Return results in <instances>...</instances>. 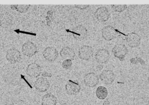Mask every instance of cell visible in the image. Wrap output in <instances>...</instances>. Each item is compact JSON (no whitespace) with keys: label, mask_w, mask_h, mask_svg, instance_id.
Instances as JSON below:
<instances>
[{"label":"cell","mask_w":149,"mask_h":105,"mask_svg":"<svg viewBox=\"0 0 149 105\" xmlns=\"http://www.w3.org/2000/svg\"><path fill=\"white\" fill-rule=\"evenodd\" d=\"M15 105H24L23 104H17Z\"/></svg>","instance_id":"cell-24"},{"label":"cell","mask_w":149,"mask_h":105,"mask_svg":"<svg viewBox=\"0 0 149 105\" xmlns=\"http://www.w3.org/2000/svg\"><path fill=\"white\" fill-rule=\"evenodd\" d=\"M110 55L109 52L107 50L101 49L99 50L96 52L95 56V60L98 64H107L109 59Z\"/></svg>","instance_id":"cell-4"},{"label":"cell","mask_w":149,"mask_h":105,"mask_svg":"<svg viewBox=\"0 0 149 105\" xmlns=\"http://www.w3.org/2000/svg\"><path fill=\"white\" fill-rule=\"evenodd\" d=\"M62 67L64 69H70L72 66V61L70 59H65L64 61H63L62 63Z\"/></svg>","instance_id":"cell-21"},{"label":"cell","mask_w":149,"mask_h":105,"mask_svg":"<svg viewBox=\"0 0 149 105\" xmlns=\"http://www.w3.org/2000/svg\"><path fill=\"white\" fill-rule=\"evenodd\" d=\"M36 45L31 41H28L24 44L22 47V51L25 56L31 57L37 52Z\"/></svg>","instance_id":"cell-6"},{"label":"cell","mask_w":149,"mask_h":105,"mask_svg":"<svg viewBox=\"0 0 149 105\" xmlns=\"http://www.w3.org/2000/svg\"><path fill=\"white\" fill-rule=\"evenodd\" d=\"M111 8L115 12L121 13L127 9V6L126 5H112Z\"/></svg>","instance_id":"cell-19"},{"label":"cell","mask_w":149,"mask_h":105,"mask_svg":"<svg viewBox=\"0 0 149 105\" xmlns=\"http://www.w3.org/2000/svg\"><path fill=\"white\" fill-rule=\"evenodd\" d=\"M74 7L77 9L81 10H85L89 7V5H75Z\"/></svg>","instance_id":"cell-22"},{"label":"cell","mask_w":149,"mask_h":105,"mask_svg":"<svg viewBox=\"0 0 149 105\" xmlns=\"http://www.w3.org/2000/svg\"><path fill=\"white\" fill-rule=\"evenodd\" d=\"M43 56L47 61L53 62L57 59L58 53L56 49L54 47H48L44 50Z\"/></svg>","instance_id":"cell-11"},{"label":"cell","mask_w":149,"mask_h":105,"mask_svg":"<svg viewBox=\"0 0 149 105\" xmlns=\"http://www.w3.org/2000/svg\"><path fill=\"white\" fill-rule=\"evenodd\" d=\"M88 31L82 25H79L75 27L72 31L73 37L76 40L81 41L86 39L87 36Z\"/></svg>","instance_id":"cell-14"},{"label":"cell","mask_w":149,"mask_h":105,"mask_svg":"<svg viewBox=\"0 0 149 105\" xmlns=\"http://www.w3.org/2000/svg\"><path fill=\"white\" fill-rule=\"evenodd\" d=\"M126 39L127 44L130 48H137L141 44V37L137 33L132 32L128 34Z\"/></svg>","instance_id":"cell-5"},{"label":"cell","mask_w":149,"mask_h":105,"mask_svg":"<svg viewBox=\"0 0 149 105\" xmlns=\"http://www.w3.org/2000/svg\"><path fill=\"white\" fill-rule=\"evenodd\" d=\"M102 35L104 40L110 41L113 40L117 37V32L113 27L109 25L102 29Z\"/></svg>","instance_id":"cell-7"},{"label":"cell","mask_w":149,"mask_h":105,"mask_svg":"<svg viewBox=\"0 0 149 105\" xmlns=\"http://www.w3.org/2000/svg\"><path fill=\"white\" fill-rule=\"evenodd\" d=\"M60 55L63 59L73 60L75 56V51L73 49L68 46L64 47L60 52Z\"/></svg>","instance_id":"cell-16"},{"label":"cell","mask_w":149,"mask_h":105,"mask_svg":"<svg viewBox=\"0 0 149 105\" xmlns=\"http://www.w3.org/2000/svg\"><path fill=\"white\" fill-rule=\"evenodd\" d=\"M42 76L43 77H52V74L51 73H49L47 72H43L42 73Z\"/></svg>","instance_id":"cell-23"},{"label":"cell","mask_w":149,"mask_h":105,"mask_svg":"<svg viewBox=\"0 0 149 105\" xmlns=\"http://www.w3.org/2000/svg\"><path fill=\"white\" fill-rule=\"evenodd\" d=\"M42 68L36 63H31L27 66L26 73L31 77L37 78L42 73Z\"/></svg>","instance_id":"cell-10"},{"label":"cell","mask_w":149,"mask_h":105,"mask_svg":"<svg viewBox=\"0 0 149 105\" xmlns=\"http://www.w3.org/2000/svg\"><path fill=\"white\" fill-rule=\"evenodd\" d=\"M65 90L68 95H75L79 93L81 86L79 84L70 80L65 85Z\"/></svg>","instance_id":"cell-15"},{"label":"cell","mask_w":149,"mask_h":105,"mask_svg":"<svg viewBox=\"0 0 149 105\" xmlns=\"http://www.w3.org/2000/svg\"><path fill=\"white\" fill-rule=\"evenodd\" d=\"M95 17L100 22L107 21L110 17V13L107 8L101 7L98 8L94 13Z\"/></svg>","instance_id":"cell-3"},{"label":"cell","mask_w":149,"mask_h":105,"mask_svg":"<svg viewBox=\"0 0 149 105\" xmlns=\"http://www.w3.org/2000/svg\"><path fill=\"white\" fill-rule=\"evenodd\" d=\"M78 54L80 59L88 61L93 57V50L91 46L83 45L79 49Z\"/></svg>","instance_id":"cell-2"},{"label":"cell","mask_w":149,"mask_h":105,"mask_svg":"<svg viewBox=\"0 0 149 105\" xmlns=\"http://www.w3.org/2000/svg\"><path fill=\"white\" fill-rule=\"evenodd\" d=\"M84 84L87 87L93 88L99 83V77L94 73H89L84 77Z\"/></svg>","instance_id":"cell-8"},{"label":"cell","mask_w":149,"mask_h":105,"mask_svg":"<svg viewBox=\"0 0 149 105\" xmlns=\"http://www.w3.org/2000/svg\"><path fill=\"white\" fill-rule=\"evenodd\" d=\"M112 52L115 57L123 61L128 52V50L124 44H120L114 47L112 49Z\"/></svg>","instance_id":"cell-1"},{"label":"cell","mask_w":149,"mask_h":105,"mask_svg":"<svg viewBox=\"0 0 149 105\" xmlns=\"http://www.w3.org/2000/svg\"><path fill=\"white\" fill-rule=\"evenodd\" d=\"M57 102L56 97L52 93L44 95L42 98V105H56Z\"/></svg>","instance_id":"cell-17"},{"label":"cell","mask_w":149,"mask_h":105,"mask_svg":"<svg viewBox=\"0 0 149 105\" xmlns=\"http://www.w3.org/2000/svg\"><path fill=\"white\" fill-rule=\"evenodd\" d=\"M29 5H16V10L21 13H25L29 8Z\"/></svg>","instance_id":"cell-20"},{"label":"cell","mask_w":149,"mask_h":105,"mask_svg":"<svg viewBox=\"0 0 149 105\" xmlns=\"http://www.w3.org/2000/svg\"><path fill=\"white\" fill-rule=\"evenodd\" d=\"M34 86L37 90L40 92L46 91L50 87V84L45 78H38L34 83Z\"/></svg>","instance_id":"cell-12"},{"label":"cell","mask_w":149,"mask_h":105,"mask_svg":"<svg viewBox=\"0 0 149 105\" xmlns=\"http://www.w3.org/2000/svg\"><path fill=\"white\" fill-rule=\"evenodd\" d=\"M101 81L106 85H111L115 79V75L111 70H105L100 75Z\"/></svg>","instance_id":"cell-9"},{"label":"cell","mask_w":149,"mask_h":105,"mask_svg":"<svg viewBox=\"0 0 149 105\" xmlns=\"http://www.w3.org/2000/svg\"><path fill=\"white\" fill-rule=\"evenodd\" d=\"M95 94L99 99H104L107 97L108 92L107 88L104 86H100L96 89Z\"/></svg>","instance_id":"cell-18"},{"label":"cell","mask_w":149,"mask_h":105,"mask_svg":"<svg viewBox=\"0 0 149 105\" xmlns=\"http://www.w3.org/2000/svg\"><path fill=\"white\" fill-rule=\"evenodd\" d=\"M6 57L10 63L15 64L21 59V53L16 49H10L6 52Z\"/></svg>","instance_id":"cell-13"}]
</instances>
